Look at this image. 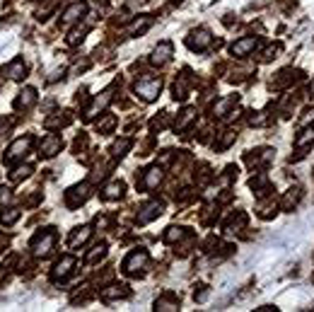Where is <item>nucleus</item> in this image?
<instances>
[{"mask_svg": "<svg viewBox=\"0 0 314 312\" xmlns=\"http://www.w3.org/2000/svg\"><path fill=\"white\" fill-rule=\"evenodd\" d=\"M160 90H162V80H160V78H143V80L135 85V92H138L145 102L157 99Z\"/></svg>", "mask_w": 314, "mask_h": 312, "instance_id": "nucleus-1", "label": "nucleus"}, {"mask_svg": "<svg viewBox=\"0 0 314 312\" xmlns=\"http://www.w3.org/2000/svg\"><path fill=\"white\" fill-rule=\"evenodd\" d=\"M210 41H213V37H210L208 29H193L186 39L188 49H193V51H205L210 46Z\"/></svg>", "mask_w": 314, "mask_h": 312, "instance_id": "nucleus-2", "label": "nucleus"}, {"mask_svg": "<svg viewBox=\"0 0 314 312\" xmlns=\"http://www.w3.org/2000/svg\"><path fill=\"white\" fill-rule=\"evenodd\" d=\"M54 245H56V235L54 233H44V235H39L32 242V250H34L37 256H49L51 250H54Z\"/></svg>", "mask_w": 314, "mask_h": 312, "instance_id": "nucleus-3", "label": "nucleus"}, {"mask_svg": "<svg viewBox=\"0 0 314 312\" xmlns=\"http://www.w3.org/2000/svg\"><path fill=\"white\" fill-rule=\"evenodd\" d=\"M145 264H148V254L140 250V252H133V254H128V259L124 261V271L126 273H130V276H135L140 269H145Z\"/></svg>", "mask_w": 314, "mask_h": 312, "instance_id": "nucleus-4", "label": "nucleus"}, {"mask_svg": "<svg viewBox=\"0 0 314 312\" xmlns=\"http://www.w3.org/2000/svg\"><path fill=\"white\" fill-rule=\"evenodd\" d=\"M160 213H162V203H160V201H150V203H145V206L140 208V213H138V223H140V225H145V223L155 220Z\"/></svg>", "mask_w": 314, "mask_h": 312, "instance_id": "nucleus-5", "label": "nucleus"}, {"mask_svg": "<svg viewBox=\"0 0 314 312\" xmlns=\"http://www.w3.org/2000/svg\"><path fill=\"white\" fill-rule=\"evenodd\" d=\"M29 138H19V140H15L12 145H10V150H7V155H5V162H12V160H17V157H22L24 153H27V148H29Z\"/></svg>", "mask_w": 314, "mask_h": 312, "instance_id": "nucleus-6", "label": "nucleus"}, {"mask_svg": "<svg viewBox=\"0 0 314 312\" xmlns=\"http://www.w3.org/2000/svg\"><path fill=\"white\" fill-rule=\"evenodd\" d=\"M87 198H90V189L85 187V184L82 187H73L68 191V206H73V208L80 206V203H85Z\"/></svg>", "mask_w": 314, "mask_h": 312, "instance_id": "nucleus-7", "label": "nucleus"}, {"mask_svg": "<svg viewBox=\"0 0 314 312\" xmlns=\"http://www.w3.org/2000/svg\"><path fill=\"white\" fill-rule=\"evenodd\" d=\"M61 150V138L58 136H46L44 140H41V155H46V157H54L56 153Z\"/></svg>", "mask_w": 314, "mask_h": 312, "instance_id": "nucleus-8", "label": "nucleus"}, {"mask_svg": "<svg viewBox=\"0 0 314 312\" xmlns=\"http://www.w3.org/2000/svg\"><path fill=\"white\" fill-rule=\"evenodd\" d=\"M169 58H172V44H169V41H162V44L152 51V63H155V65H165Z\"/></svg>", "mask_w": 314, "mask_h": 312, "instance_id": "nucleus-9", "label": "nucleus"}, {"mask_svg": "<svg viewBox=\"0 0 314 312\" xmlns=\"http://www.w3.org/2000/svg\"><path fill=\"white\" fill-rule=\"evenodd\" d=\"M254 49H256V39L254 37H244V39H240V41L232 44V54L235 56H247Z\"/></svg>", "mask_w": 314, "mask_h": 312, "instance_id": "nucleus-10", "label": "nucleus"}, {"mask_svg": "<svg viewBox=\"0 0 314 312\" xmlns=\"http://www.w3.org/2000/svg\"><path fill=\"white\" fill-rule=\"evenodd\" d=\"M73 266H75V259H73V256H63L61 261L54 266V278H65V276H70Z\"/></svg>", "mask_w": 314, "mask_h": 312, "instance_id": "nucleus-11", "label": "nucleus"}, {"mask_svg": "<svg viewBox=\"0 0 314 312\" xmlns=\"http://www.w3.org/2000/svg\"><path fill=\"white\" fill-rule=\"evenodd\" d=\"M85 12H87V5H85V2H75V5H70V7L65 10V15H63V22H65V24H70V22L80 20Z\"/></svg>", "mask_w": 314, "mask_h": 312, "instance_id": "nucleus-12", "label": "nucleus"}, {"mask_svg": "<svg viewBox=\"0 0 314 312\" xmlns=\"http://www.w3.org/2000/svg\"><path fill=\"white\" fill-rule=\"evenodd\" d=\"M160 182H162V170H160V167H150V170L145 172V177H143L140 184L145 189H155Z\"/></svg>", "mask_w": 314, "mask_h": 312, "instance_id": "nucleus-13", "label": "nucleus"}, {"mask_svg": "<svg viewBox=\"0 0 314 312\" xmlns=\"http://www.w3.org/2000/svg\"><path fill=\"white\" fill-rule=\"evenodd\" d=\"M34 102H37V92H34L32 87H27V90H22V92H19V97H17L15 107H17V109H29Z\"/></svg>", "mask_w": 314, "mask_h": 312, "instance_id": "nucleus-14", "label": "nucleus"}, {"mask_svg": "<svg viewBox=\"0 0 314 312\" xmlns=\"http://www.w3.org/2000/svg\"><path fill=\"white\" fill-rule=\"evenodd\" d=\"M300 198H302V191H300V189H290V191L283 196V203H280V206H283L285 211H293V208L300 203Z\"/></svg>", "mask_w": 314, "mask_h": 312, "instance_id": "nucleus-15", "label": "nucleus"}, {"mask_svg": "<svg viewBox=\"0 0 314 312\" xmlns=\"http://www.w3.org/2000/svg\"><path fill=\"white\" fill-rule=\"evenodd\" d=\"M150 22H152L150 17H138V20H133V22L128 24V34H130V37H135V34H143V32L150 27Z\"/></svg>", "mask_w": 314, "mask_h": 312, "instance_id": "nucleus-16", "label": "nucleus"}, {"mask_svg": "<svg viewBox=\"0 0 314 312\" xmlns=\"http://www.w3.org/2000/svg\"><path fill=\"white\" fill-rule=\"evenodd\" d=\"M109 102H111V90H107V92H104L102 97H97V99H94V104H92V107L87 109V117L92 119V117H94V114H97L99 109H104V107H107Z\"/></svg>", "mask_w": 314, "mask_h": 312, "instance_id": "nucleus-17", "label": "nucleus"}, {"mask_svg": "<svg viewBox=\"0 0 314 312\" xmlns=\"http://www.w3.org/2000/svg\"><path fill=\"white\" fill-rule=\"evenodd\" d=\"M90 235H92V230H90L87 225L77 228V230L73 233V237H70V247H80L82 242H87V240H90Z\"/></svg>", "mask_w": 314, "mask_h": 312, "instance_id": "nucleus-18", "label": "nucleus"}, {"mask_svg": "<svg viewBox=\"0 0 314 312\" xmlns=\"http://www.w3.org/2000/svg\"><path fill=\"white\" fill-rule=\"evenodd\" d=\"M102 298H107V300H111V298H128V288H126V286L104 288V291H102Z\"/></svg>", "mask_w": 314, "mask_h": 312, "instance_id": "nucleus-19", "label": "nucleus"}, {"mask_svg": "<svg viewBox=\"0 0 314 312\" xmlns=\"http://www.w3.org/2000/svg\"><path fill=\"white\" fill-rule=\"evenodd\" d=\"M295 75H297L295 70H280V73H278V78L273 80V85H276V87H285V85L295 82Z\"/></svg>", "mask_w": 314, "mask_h": 312, "instance_id": "nucleus-20", "label": "nucleus"}, {"mask_svg": "<svg viewBox=\"0 0 314 312\" xmlns=\"http://www.w3.org/2000/svg\"><path fill=\"white\" fill-rule=\"evenodd\" d=\"M5 75H7V78H12V80H19V78L24 75V63L22 61L10 63V65L5 68Z\"/></svg>", "mask_w": 314, "mask_h": 312, "instance_id": "nucleus-21", "label": "nucleus"}, {"mask_svg": "<svg viewBox=\"0 0 314 312\" xmlns=\"http://www.w3.org/2000/svg\"><path fill=\"white\" fill-rule=\"evenodd\" d=\"M155 308H157V310H160V312L177 310V308H179V300H177V298H172V295H167V298H160Z\"/></svg>", "mask_w": 314, "mask_h": 312, "instance_id": "nucleus-22", "label": "nucleus"}, {"mask_svg": "<svg viewBox=\"0 0 314 312\" xmlns=\"http://www.w3.org/2000/svg\"><path fill=\"white\" fill-rule=\"evenodd\" d=\"M121 194H124V182H114V184H109V187L104 189V198H107V201L119 198Z\"/></svg>", "mask_w": 314, "mask_h": 312, "instance_id": "nucleus-23", "label": "nucleus"}, {"mask_svg": "<svg viewBox=\"0 0 314 312\" xmlns=\"http://www.w3.org/2000/svg\"><path fill=\"white\" fill-rule=\"evenodd\" d=\"M186 92H188V75L184 73L182 78H179V82L174 85V97H179V99H184L186 97Z\"/></svg>", "mask_w": 314, "mask_h": 312, "instance_id": "nucleus-24", "label": "nucleus"}, {"mask_svg": "<svg viewBox=\"0 0 314 312\" xmlns=\"http://www.w3.org/2000/svg\"><path fill=\"white\" fill-rule=\"evenodd\" d=\"M128 148H130V140H128V138H121V140H116V143L111 145V153H114V157H124Z\"/></svg>", "mask_w": 314, "mask_h": 312, "instance_id": "nucleus-25", "label": "nucleus"}, {"mask_svg": "<svg viewBox=\"0 0 314 312\" xmlns=\"http://www.w3.org/2000/svg\"><path fill=\"white\" fill-rule=\"evenodd\" d=\"M235 102H237V97H227V99L218 102V107L213 109V112H215V117H225V114H227V109H230Z\"/></svg>", "mask_w": 314, "mask_h": 312, "instance_id": "nucleus-26", "label": "nucleus"}, {"mask_svg": "<svg viewBox=\"0 0 314 312\" xmlns=\"http://www.w3.org/2000/svg\"><path fill=\"white\" fill-rule=\"evenodd\" d=\"M184 235H186V230H184V228H167L165 240H167V242H179Z\"/></svg>", "mask_w": 314, "mask_h": 312, "instance_id": "nucleus-27", "label": "nucleus"}, {"mask_svg": "<svg viewBox=\"0 0 314 312\" xmlns=\"http://www.w3.org/2000/svg\"><path fill=\"white\" fill-rule=\"evenodd\" d=\"M17 218H19V211H17V208H7L5 213H0V223H5V225L15 223Z\"/></svg>", "mask_w": 314, "mask_h": 312, "instance_id": "nucleus-28", "label": "nucleus"}, {"mask_svg": "<svg viewBox=\"0 0 314 312\" xmlns=\"http://www.w3.org/2000/svg\"><path fill=\"white\" fill-rule=\"evenodd\" d=\"M259 211H261L263 218H271V215H276V203H273V201H266V203L259 206Z\"/></svg>", "mask_w": 314, "mask_h": 312, "instance_id": "nucleus-29", "label": "nucleus"}, {"mask_svg": "<svg viewBox=\"0 0 314 312\" xmlns=\"http://www.w3.org/2000/svg\"><path fill=\"white\" fill-rule=\"evenodd\" d=\"M29 172H32V167H29V165H24V167H17V170L12 172V179H15V182H19V179H27V177H29Z\"/></svg>", "mask_w": 314, "mask_h": 312, "instance_id": "nucleus-30", "label": "nucleus"}, {"mask_svg": "<svg viewBox=\"0 0 314 312\" xmlns=\"http://www.w3.org/2000/svg\"><path fill=\"white\" fill-rule=\"evenodd\" d=\"M193 117H196V114H193V109H186V112H182V119L177 121V128H184V126H186L188 121L193 119Z\"/></svg>", "mask_w": 314, "mask_h": 312, "instance_id": "nucleus-31", "label": "nucleus"}, {"mask_svg": "<svg viewBox=\"0 0 314 312\" xmlns=\"http://www.w3.org/2000/svg\"><path fill=\"white\" fill-rule=\"evenodd\" d=\"M107 254V247H94V252H90V256H87V261L92 264V261H97V259H102Z\"/></svg>", "mask_w": 314, "mask_h": 312, "instance_id": "nucleus-32", "label": "nucleus"}, {"mask_svg": "<svg viewBox=\"0 0 314 312\" xmlns=\"http://www.w3.org/2000/svg\"><path fill=\"white\" fill-rule=\"evenodd\" d=\"M114 124H116V119H114V117L109 114V117H107L104 121H99V124H97V131H109V128H111Z\"/></svg>", "mask_w": 314, "mask_h": 312, "instance_id": "nucleus-33", "label": "nucleus"}]
</instances>
